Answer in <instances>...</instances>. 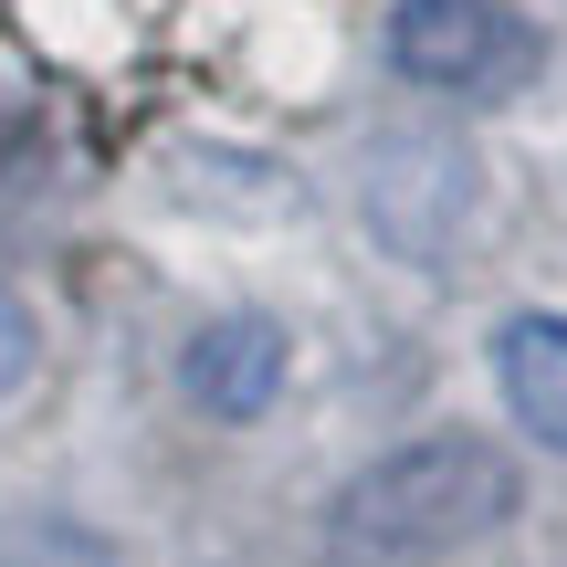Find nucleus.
I'll return each instance as SVG.
<instances>
[{
  "label": "nucleus",
  "instance_id": "obj_3",
  "mask_svg": "<svg viewBox=\"0 0 567 567\" xmlns=\"http://www.w3.org/2000/svg\"><path fill=\"white\" fill-rule=\"evenodd\" d=\"M368 221H379L389 252H410V264H442L452 243H463L473 200H484V179H473V158L452 137H431V126H410V137H379L368 147Z\"/></svg>",
  "mask_w": 567,
  "mask_h": 567
},
{
  "label": "nucleus",
  "instance_id": "obj_2",
  "mask_svg": "<svg viewBox=\"0 0 567 567\" xmlns=\"http://www.w3.org/2000/svg\"><path fill=\"white\" fill-rule=\"evenodd\" d=\"M389 74L421 95L505 105L547 74V32L515 0H400L389 11Z\"/></svg>",
  "mask_w": 567,
  "mask_h": 567
},
{
  "label": "nucleus",
  "instance_id": "obj_7",
  "mask_svg": "<svg viewBox=\"0 0 567 567\" xmlns=\"http://www.w3.org/2000/svg\"><path fill=\"white\" fill-rule=\"evenodd\" d=\"M32 358H42V326H32V305L0 284V400H11L21 379H32Z\"/></svg>",
  "mask_w": 567,
  "mask_h": 567
},
{
  "label": "nucleus",
  "instance_id": "obj_5",
  "mask_svg": "<svg viewBox=\"0 0 567 567\" xmlns=\"http://www.w3.org/2000/svg\"><path fill=\"white\" fill-rule=\"evenodd\" d=\"M494 389H505L526 442L567 452V316H505L494 326Z\"/></svg>",
  "mask_w": 567,
  "mask_h": 567
},
{
  "label": "nucleus",
  "instance_id": "obj_6",
  "mask_svg": "<svg viewBox=\"0 0 567 567\" xmlns=\"http://www.w3.org/2000/svg\"><path fill=\"white\" fill-rule=\"evenodd\" d=\"M0 567H105V547L84 526H11L0 536Z\"/></svg>",
  "mask_w": 567,
  "mask_h": 567
},
{
  "label": "nucleus",
  "instance_id": "obj_4",
  "mask_svg": "<svg viewBox=\"0 0 567 567\" xmlns=\"http://www.w3.org/2000/svg\"><path fill=\"white\" fill-rule=\"evenodd\" d=\"M284 379H295V347H284V326L252 316V305L210 316L200 337L179 347V389H189V410H210V421H264V410L284 400Z\"/></svg>",
  "mask_w": 567,
  "mask_h": 567
},
{
  "label": "nucleus",
  "instance_id": "obj_1",
  "mask_svg": "<svg viewBox=\"0 0 567 567\" xmlns=\"http://www.w3.org/2000/svg\"><path fill=\"white\" fill-rule=\"evenodd\" d=\"M515 452L484 431H421V442L379 452L337 484L326 505V547L347 567H431L484 547L494 526H515Z\"/></svg>",
  "mask_w": 567,
  "mask_h": 567
}]
</instances>
